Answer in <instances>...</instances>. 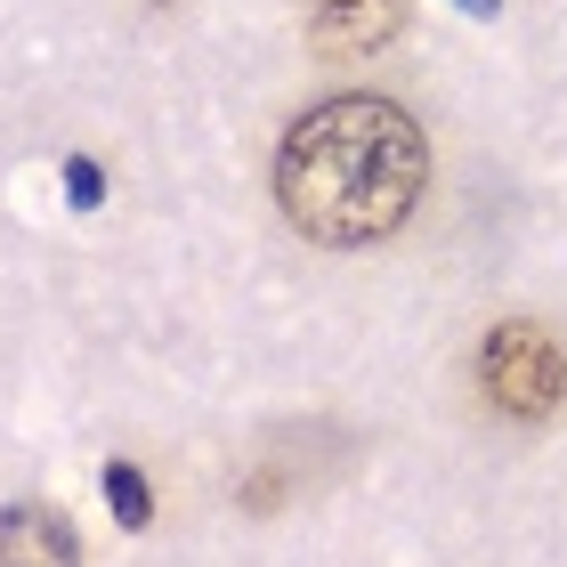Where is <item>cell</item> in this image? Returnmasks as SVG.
I'll return each mask as SVG.
<instances>
[{"label": "cell", "instance_id": "cell-5", "mask_svg": "<svg viewBox=\"0 0 567 567\" xmlns=\"http://www.w3.org/2000/svg\"><path fill=\"white\" fill-rule=\"evenodd\" d=\"M106 503H114V519H122V527H146V511H154L146 478L131 471V462H106Z\"/></svg>", "mask_w": 567, "mask_h": 567}, {"label": "cell", "instance_id": "cell-1", "mask_svg": "<svg viewBox=\"0 0 567 567\" xmlns=\"http://www.w3.org/2000/svg\"><path fill=\"white\" fill-rule=\"evenodd\" d=\"M430 146L390 97H324L276 146V203L308 244H381L414 219Z\"/></svg>", "mask_w": 567, "mask_h": 567}, {"label": "cell", "instance_id": "cell-4", "mask_svg": "<svg viewBox=\"0 0 567 567\" xmlns=\"http://www.w3.org/2000/svg\"><path fill=\"white\" fill-rule=\"evenodd\" d=\"M0 567H82V535H73L65 511L17 503L0 511Z\"/></svg>", "mask_w": 567, "mask_h": 567}, {"label": "cell", "instance_id": "cell-6", "mask_svg": "<svg viewBox=\"0 0 567 567\" xmlns=\"http://www.w3.org/2000/svg\"><path fill=\"white\" fill-rule=\"evenodd\" d=\"M471 9H478V17H495V0H471Z\"/></svg>", "mask_w": 567, "mask_h": 567}, {"label": "cell", "instance_id": "cell-2", "mask_svg": "<svg viewBox=\"0 0 567 567\" xmlns=\"http://www.w3.org/2000/svg\"><path fill=\"white\" fill-rule=\"evenodd\" d=\"M478 381L511 422H544L567 398V357L544 324H495L486 349H478Z\"/></svg>", "mask_w": 567, "mask_h": 567}, {"label": "cell", "instance_id": "cell-3", "mask_svg": "<svg viewBox=\"0 0 567 567\" xmlns=\"http://www.w3.org/2000/svg\"><path fill=\"white\" fill-rule=\"evenodd\" d=\"M398 33H405L398 0H317V9H308V41H317L324 58H373V49H390Z\"/></svg>", "mask_w": 567, "mask_h": 567}]
</instances>
